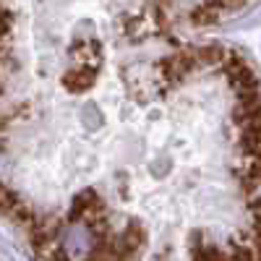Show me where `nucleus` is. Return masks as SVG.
I'll list each match as a JSON object with an SVG mask.
<instances>
[{
	"label": "nucleus",
	"mask_w": 261,
	"mask_h": 261,
	"mask_svg": "<svg viewBox=\"0 0 261 261\" xmlns=\"http://www.w3.org/2000/svg\"><path fill=\"white\" fill-rule=\"evenodd\" d=\"M71 217H73V220H81V222L89 225L92 220H99V217H105V201L99 199L94 191H84V193L76 196Z\"/></svg>",
	"instance_id": "1"
},
{
	"label": "nucleus",
	"mask_w": 261,
	"mask_h": 261,
	"mask_svg": "<svg viewBox=\"0 0 261 261\" xmlns=\"http://www.w3.org/2000/svg\"><path fill=\"white\" fill-rule=\"evenodd\" d=\"M94 79H97V65H79V68L63 76V86L73 94H81L94 84Z\"/></svg>",
	"instance_id": "2"
},
{
	"label": "nucleus",
	"mask_w": 261,
	"mask_h": 261,
	"mask_svg": "<svg viewBox=\"0 0 261 261\" xmlns=\"http://www.w3.org/2000/svg\"><path fill=\"white\" fill-rule=\"evenodd\" d=\"M73 55H76V60L81 65H89V60H92V65H97V60H99V45H97V42H89V39H81V42H76V45H73Z\"/></svg>",
	"instance_id": "3"
},
{
	"label": "nucleus",
	"mask_w": 261,
	"mask_h": 261,
	"mask_svg": "<svg viewBox=\"0 0 261 261\" xmlns=\"http://www.w3.org/2000/svg\"><path fill=\"white\" fill-rule=\"evenodd\" d=\"M18 204V196L8 188V186H3L0 183V214H11V209Z\"/></svg>",
	"instance_id": "4"
},
{
	"label": "nucleus",
	"mask_w": 261,
	"mask_h": 261,
	"mask_svg": "<svg viewBox=\"0 0 261 261\" xmlns=\"http://www.w3.org/2000/svg\"><path fill=\"white\" fill-rule=\"evenodd\" d=\"M6 32H8V13L0 11V37H6Z\"/></svg>",
	"instance_id": "5"
}]
</instances>
